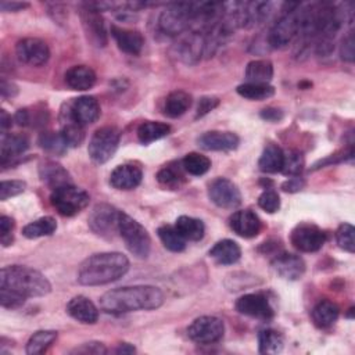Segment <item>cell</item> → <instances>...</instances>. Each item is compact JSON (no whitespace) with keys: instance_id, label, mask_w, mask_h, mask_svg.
Returning a JSON list of instances; mask_svg holds the SVG:
<instances>
[{"instance_id":"obj_1","label":"cell","mask_w":355,"mask_h":355,"mask_svg":"<svg viewBox=\"0 0 355 355\" xmlns=\"http://www.w3.org/2000/svg\"><path fill=\"white\" fill-rule=\"evenodd\" d=\"M164 302V293L148 284L118 287L104 293L100 298V308L111 315H122L133 311H148L159 308Z\"/></svg>"},{"instance_id":"obj_2","label":"cell","mask_w":355,"mask_h":355,"mask_svg":"<svg viewBox=\"0 0 355 355\" xmlns=\"http://www.w3.org/2000/svg\"><path fill=\"white\" fill-rule=\"evenodd\" d=\"M129 270L126 255L115 251L98 252L86 258L78 270V282L83 286H103L121 279Z\"/></svg>"},{"instance_id":"obj_3","label":"cell","mask_w":355,"mask_h":355,"mask_svg":"<svg viewBox=\"0 0 355 355\" xmlns=\"http://www.w3.org/2000/svg\"><path fill=\"white\" fill-rule=\"evenodd\" d=\"M0 287L14 290L25 298L43 297L51 290V284L44 275L24 265L4 266L0 272Z\"/></svg>"},{"instance_id":"obj_4","label":"cell","mask_w":355,"mask_h":355,"mask_svg":"<svg viewBox=\"0 0 355 355\" xmlns=\"http://www.w3.org/2000/svg\"><path fill=\"white\" fill-rule=\"evenodd\" d=\"M118 233L128 250L137 258H147L151 250V239L144 226L125 212H119Z\"/></svg>"},{"instance_id":"obj_5","label":"cell","mask_w":355,"mask_h":355,"mask_svg":"<svg viewBox=\"0 0 355 355\" xmlns=\"http://www.w3.org/2000/svg\"><path fill=\"white\" fill-rule=\"evenodd\" d=\"M194 3H172L159 15V29L169 36L186 33L193 26Z\"/></svg>"},{"instance_id":"obj_6","label":"cell","mask_w":355,"mask_h":355,"mask_svg":"<svg viewBox=\"0 0 355 355\" xmlns=\"http://www.w3.org/2000/svg\"><path fill=\"white\" fill-rule=\"evenodd\" d=\"M287 7L288 8L284 11V14L273 24L269 31L268 43L272 49H284L295 39V36H298L300 4L293 3L287 4Z\"/></svg>"},{"instance_id":"obj_7","label":"cell","mask_w":355,"mask_h":355,"mask_svg":"<svg viewBox=\"0 0 355 355\" xmlns=\"http://www.w3.org/2000/svg\"><path fill=\"white\" fill-rule=\"evenodd\" d=\"M90 196L75 184L62 186L51 191L50 202L62 216H73L85 209L89 204Z\"/></svg>"},{"instance_id":"obj_8","label":"cell","mask_w":355,"mask_h":355,"mask_svg":"<svg viewBox=\"0 0 355 355\" xmlns=\"http://www.w3.org/2000/svg\"><path fill=\"white\" fill-rule=\"evenodd\" d=\"M121 133L115 126H101L90 137L87 153L93 162L104 164L116 151Z\"/></svg>"},{"instance_id":"obj_9","label":"cell","mask_w":355,"mask_h":355,"mask_svg":"<svg viewBox=\"0 0 355 355\" xmlns=\"http://www.w3.org/2000/svg\"><path fill=\"white\" fill-rule=\"evenodd\" d=\"M223 320L211 315H204L194 319L187 329V336L197 344L218 343L223 337Z\"/></svg>"},{"instance_id":"obj_10","label":"cell","mask_w":355,"mask_h":355,"mask_svg":"<svg viewBox=\"0 0 355 355\" xmlns=\"http://www.w3.org/2000/svg\"><path fill=\"white\" fill-rule=\"evenodd\" d=\"M79 14L87 40L96 47H104L107 44V32L100 11L92 3H85Z\"/></svg>"},{"instance_id":"obj_11","label":"cell","mask_w":355,"mask_h":355,"mask_svg":"<svg viewBox=\"0 0 355 355\" xmlns=\"http://www.w3.org/2000/svg\"><path fill=\"white\" fill-rule=\"evenodd\" d=\"M208 197L219 208L233 209L241 204L239 187L226 178H216L208 184Z\"/></svg>"},{"instance_id":"obj_12","label":"cell","mask_w":355,"mask_h":355,"mask_svg":"<svg viewBox=\"0 0 355 355\" xmlns=\"http://www.w3.org/2000/svg\"><path fill=\"white\" fill-rule=\"evenodd\" d=\"M294 248L302 252H315L320 250L326 241L324 232L312 223H300L291 230L290 236Z\"/></svg>"},{"instance_id":"obj_13","label":"cell","mask_w":355,"mask_h":355,"mask_svg":"<svg viewBox=\"0 0 355 355\" xmlns=\"http://www.w3.org/2000/svg\"><path fill=\"white\" fill-rule=\"evenodd\" d=\"M100 104L93 96H80L73 98L68 105L67 111H62L61 115L73 119L82 126L90 125L100 118Z\"/></svg>"},{"instance_id":"obj_14","label":"cell","mask_w":355,"mask_h":355,"mask_svg":"<svg viewBox=\"0 0 355 355\" xmlns=\"http://www.w3.org/2000/svg\"><path fill=\"white\" fill-rule=\"evenodd\" d=\"M119 212L110 204H97L89 215L87 225L98 236H111L118 232Z\"/></svg>"},{"instance_id":"obj_15","label":"cell","mask_w":355,"mask_h":355,"mask_svg":"<svg viewBox=\"0 0 355 355\" xmlns=\"http://www.w3.org/2000/svg\"><path fill=\"white\" fill-rule=\"evenodd\" d=\"M15 53L21 62L31 67H40L50 58L47 43L37 37L21 39L15 46Z\"/></svg>"},{"instance_id":"obj_16","label":"cell","mask_w":355,"mask_h":355,"mask_svg":"<svg viewBox=\"0 0 355 355\" xmlns=\"http://www.w3.org/2000/svg\"><path fill=\"white\" fill-rule=\"evenodd\" d=\"M236 309L241 315H247L251 318L268 320L272 319L275 311L265 294L261 293H251L244 294L236 301Z\"/></svg>"},{"instance_id":"obj_17","label":"cell","mask_w":355,"mask_h":355,"mask_svg":"<svg viewBox=\"0 0 355 355\" xmlns=\"http://www.w3.org/2000/svg\"><path fill=\"white\" fill-rule=\"evenodd\" d=\"M272 268L282 279L298 280L305 273V262L300 255L280 252L272 261Z\"/></svg>"},{"instance_id":"obj_18","label":"cell","mask_w":355,"mask_h":355,"mask_svg":"<svg viewBox=\"0 0 355 355\" xmlns=\"http://www.w3.org/2000/svg\"><path fill=\"white\" fill-rule=\"evenodd\" d=\"M240 139L233 132L209 130L197 139V144L207 151H230L237 148Z\"/></svg>"},{"instance_id":"obj_19","label":"cell","mask_w":355,"mask_h":355,"mask_svg":"<svg viewBox=\"0 0 355 355\" xmlns=\"http://www.w3.org/2000/svg\"><path fill=\"white\" fill-rule=\"evenodd\" d=\"M230 229L244 239H252L259 234L262 223L258 215L251 209H241L236 211L229 218Z\"/></svg>"},{"instance_id":"obj_20","label":"cell","mask_w":355,"mask_h":355,"mask_svg":"<svg viewBox=\"0 0 355 355\" xmlns=\"http://www.w3.org/2000/svg\"><path fill=\"white\" fill-rule=\"evenodd\" d=\"M143 171L135 164L118 165L110 175V184L118 190H132L140 184Z\"/></svg>"},{"instance_id":"obj_21","label":"cell","mask_w":355,"mask_h":355,"mask_svg":"<svg viewBox=\"0 0 355 355\" xmlns=\"http://www.w3.org/2000/svg\"><path fill=\"white\" fill-rule=\"evenodd\" d=\"M204 51H205L204 33L200 31L187 32L186 36H183L178 43V54L187 64L197 62L204 54Z\"/></svg>"},{"instance_id":"obj_22","label":"cell","mask_w":355,"mask_h":355,"mask_svg":"<svg viewBox=\"0 0 355 355\" xmlns=\"http://www.w3.org/2000/svg\"><path fill=\"white\" fill-rule=\"evenodd\" d=\"M111 36L114 37L118 49L126 54L137 55L144 46V37L139 31L111 25Z\"/></svg>"},{"instance_id":"obj_23","label":"cell","mask_w":355,"mask_h":355,"mask_svg":"<svg viewBox=\"0 0 355 355\" xmlns=\"http://www.w3.org/2000/svg\"><path fill=\"white\" fill-rule=\"evenodd\" d=\"M39 176L40 180L49 186L51 190L60 189L62 186H68V184H73L71 175L68 173V171L60 165L55 161H43L39 166Z\"/></svg>"},{"instance_id":"obj_24","label":"cell","mask_w":355,"mask_h":355,"mask_svg":"<svg viewBox=\"0 0 355 355\" xmlns=\"http://www.w3.org/2000/svg\"><path fill=\"white\" fill-rule=\"evenodd\" d=\"M67 312L75 320L86 324H93L98 319L97 306L85 295H76L71 298L67 304Z\"/></svg>"},{"instance_id":"obj_25","label":"cell","mask_w":355,"mask_h":355,"mask_svg":"<svg viewBox=\"0 0 355 355\" xmlns=\"http://www.w3.org/2000/svg\"><path fill=\"white\" fill-rule=\"evenodd\" d=\"M29 147V140L24 135L1 133L0 139V162L4 166L14 158L22 155Z\"/></svg>"},{"instance_id":"obj_26","label":"cell","mask_w":355,"mask_h":355,"mask_svg":"<svg viewBox=\"0 0 355 355\" xmlns=\"http://www.w3.org/2000/svg\"><path fill=\"white\" fill-rule=\"evenodd\" d=\"M65 83L72 90L83 92L89 90L96 83V73L94 71L87 65H73L71 67L65 75H64Z\"/></svg>"},{"instance_id":"obj_27","label":"cell","mask_w":355,"mask_h":355,"mask_svg":"<svg viewBox=\"0 0 355 355\" xmlns=\"http://www.w3.org/2000/svg\"><path fill=\"white\" fill-rule=\"evenodd\" d=\"M209 257L220 265H233L240 259L241 248L236 241L223 239L214 244V247L209 250Z\"/></svg>"},{"instance_id":"obj_28","label":"cell","mask_w":355,"mask_h":355,"mask_svg":"<svg viewBox=\"0 0 355 355\" xmlns=\"http://www.w3.org/2000/svg\"><path fill=\"white\" fill-rule=\"evenodd\" d=\"M312 320L318 327H330L340 315V308L330 300H320L312 309Z\"/></svg>"},{"instance_id":"obj_29","label":"cell","mask_w":355,"mask_h":355,"mask_svg":"<svg viewBox=\"0 0 355 355\" xmlns=\"http://www.w3.org/2000/svg\"><path fill=\"white\" fill-rule=\"evenodd\" d=\"M283 159H284L283 150L277 144L269 143V144L265 146V148H263V151L259 157L258 166L265 173L282 172Z\"/></svg>"},{"instance_id":"obj_30","label":"cell","mask_w":355,"mask_h":355,"mask_svg":"<svg viewBox=\"0 0 355 355\" xmlns=\"http://www.w3.org/2000/svg\"><path fill=\"white\" fill-rule=\"evenodd\" d=\"M157 180L161 186L166 189H171V190L180 189L182 184L186 182L182 162H171L162 166L157 173Z\"/></svg>"},{"instance_id":"obj_31","label":"cell","mask_w":355,"mask_h":355,"mask_svg":"<svg viewBox=\"0 0 355 355\" xmlns=\"http://www.w3.org/2000/svg\"><path fill=\"white\" fill-rule=\"evenodd\" d=\"M191 105V96L184 90L171 92L164 103V112L169 118H178L183 115Z\"/></svg>"},{"instance_id":"obj_32","label":"cell","mask_w":355,"mask_h":355,"mask_svg":"<svg viewBox=\"0 0 355 355\" xmlns=\"http://www.w3.org/2000/svg\"><path fill=\"white\" fill-rule=\"evenodd\" d=\"M175 227L184 240H190V241L201 240L205 233L204 222L198 218H193L187 215L179 216L175 222Z\"/></svg>"},{"instance_id":"obj_33","label":"cell","mask_w":355,"mask_h":355,"mask_svg":"<svg viewBox=\"0 0 355 355\" xmlns=\"http://www.w3.org/2000/svg\"><path fill=\"white\" fill-rule=\"evenodd\" d=\"M171 132V126L158 121H146L140 123L137 128V137L141 144H150L155 140H159L168 136Z\"/></svg>"},{"instance_id":"obj_34","label":"cell","mask_w":355,"mask_h":355,"mask_svg":"<svg viewBox=\"0 0 355 355\" xmlns=\"http://www.w3.org/2000/svg\"><path fill=\"white\" fill-rule=\"evenodd\" d=\"M247 82L269 83L273 76V64L269 60H252L245 67Z\"/></svg>"},{"instance_id":"obj_35","label":"cell","mask_w":355,"mask_h":355,"mask_svg":"<svg viewBox=\"0 0 355 355\" xmlns=\"http://www.w3.org/2000/svg\"><path fill=\"white\" fill-rule=\"evenodd\" d=\"M55 338H57L55 330H37L29 337L25 351L28 355L43 354L55 341Z\"/></svg>"},{"instance_id":"obj_36","label":"cell","mask_w":355,"mask_h":355,"mask_svg":"<svg viewBox=\"0 0 355 355\" xmlns=\"http://www.w3.org/2000/svg\"><path fill=\"white\" fill-rule=\"evenodd\" d=\"M61 136L67 147H79L85 140L83 126L73 119L61 115Z\"/></svg>"},{"instance_id":"obj_37","label":"cell","mask_w":355,"mask_h":355,"mask_svg":"<svg viewBox=\"0 0 355 355\" xmlns=\"http://www.w3.org/2000/svg\"><path fill=\"white\" fill-rule=\"evenodd\" d=\"M55 229H57L55 219L51 216H43V218H39V219L28 223L26 226H24L22 234L26 239H39V237L53 234L55 232Z\"/></svg>"},{"instance_id":"obj_38","label":"cell","mask_w":355,"mask_h":355,"mask_svg":"<svg viewBox=\"0 0 355 355\" xmlns=\"http://www.w3.org/2000/svg\"><path fill=\"white\" fill-rule=\"evenodd\" d=\"M237 93L248 100H266L275 94V87L269 83L245 82L237 86Z\"/></svg>"},{"instance_id":"obj_39","label":"cell","mask_w":355,"mask_h":355,"mask_svg":"<svg viewBox=\"0 0 355 355\" xmlns=\"http://www.w3.org/2000/svg\"><path fill=\"white\" fill-rule=\"evenodd\" d=\"M283 336L273 329H263L258 333V347L261 354H279L283 349Z\"/></svg>"},{"instance_id":"obj_40","label":"cell","mask_w":355,"mask_h":355,"mask_svg":"<svg viewBox=\"0 0 355 355\" xmlns=\"http://www.w3.org/2000/svg\"><path fill=\"white\" fill-rule=\"evenodd\" d=\"M157 233L166 250L173 252H180L186 248V240L180 236V233L176 230L175 226L162 225L158 227Z\"/></svg>"},{"instance_id":"obj_41","label":"cell","mask_w":355,"mask_h":355,"mask_svg":"<svg viewBox=\"0 0 355 355\" xmlns=\"http://www.w3.org/2000/svg\"><path fill=\"white\" fill-rule=\"evenodd\" d=\"M180 162L184 172L193 176H201L207 173L211 168V159L200 153H189Z\"/></svg>"},{"instance_id":"obj_42","label":"cell","mask_w":355,"mask_h":355,"mask_svg":"<svg viewBox=\"0 0 355 355\" xmlns=\"http://www.w3.org/2000/svg\"><path fill=\"white\" fill-rule=\"evenodd\" d=\"M39 146L50 153V154H54V155H62L65 151H67V144L61 136V133H55V132H51V130H46V132H42L39 135Z\"/></svg>"},{"instance_id":"obj_43","label":"cell","mask_w":355,"mask_h":355,"mask_svg":"<svg viewBox=\"0 0 355 355\" xmlns=\"http://www.w3.org/2000/svg\"><path fill=\"white\" fill-rule=\"evenodd\" d=\"M304 165H305L304 155L297 150H290L284 153L282 172L288 176H300V173L304 169Z\"/></svg>"},{"instance_id":"obj_44","label":"cell","mask_w":355,"mask_h":355,"mask_svg":"<svg viewBox=\"0 0 355 355\" xmlns=\"http://www.w3.org/2000/svg\"><path fill=\"white\" fill-rule=\"evenodd\" d=\"M336 240L340 248L354 254L355 252V229L351 223H343L336 232Z\"/></svg>"},{"instance_id":"obj_45","label":"cell","mask_w":355,"mask_h":355,"mask_svg":"<svg viewBox=\"0 0 355 355\" xmlns=\"http://www.w3.org/2000/svg\"><path fill=\"white\" fill-rule=\"evenodd\" d=\"M258 205L265 212L273 214V212L279 211V208H280V197L275 190L268 189V190L262 191L261 196L258 197Z\"/></svg>"},{"instance_id":"obj_46","label":"cell","mask_w":355,"mask_h":355,"mask_svg":"<svg viewBox=\"0 0 355 355\" xmlns=\"http://www.w3.org/2000/svg\"><path fill=\"white\" fill-rule=\"evenodd\" d=\"M25 297L21 295L19 293L6 288V287H0V302L4 308L7 309H17L19 306L24 305L25 302Z\"/></svg>"},{"instance_id":"obj_47","label":"cell","mask_w":355,"mask_h":355,"mask_svg":"<svg viewBox=\"0 0 355 355\" xmlns=\"http://www.w3.org/2000/svg\"><path fill=\"white\" fill-rule=\"evenodd\" d=\"M26 187V183L24 180H3L0 183V200L6 201L10 197L21 194Z\"/></svg>"},{"instance_id":"obj_48","label":"cell","mask_w":355,"mask_h":355,"mask_svg":"<svg viewBox=\"0 0 355 355\" xmlns=\"http://www.w3.org/2000/svg\"><path fill=\"white\" fill-rule=\"evenodd\" d=\"M14 219L6 215L0 218V241L4 247L12 243V230H14Z\"/></svg>"},{"instance_id":"obj_49","label":"cell","mask_w":355,"mask_h":355,"mask_svg":"<svg viewBox=\"0 0 355 355\" xmlns=\"http://www.w3.org/2000/svg\"><path fill=\"white\" fill-rule=\"evenodd\" d=\"M340 55L344 61L352 62L355 58V40H354V33L349 32L343 40L340 46Z\"/></svg>"},{"instance_id":"obj_50","label":"cell","mask_w":355,"mask_h":355,"mask_svg":"<svg viewBox=\"0 0 355 355\" xmlns=\"http://www.w3.org/2000/svg\"><path fill=\"white\" fill-rule=\"evenodd\" d=\"M219 104V98L214 97V96H204L198 100L197 104V112H196V118H201L204 115H207L208 112H211L212 110H215Z\"/></svg>"},{"instance_id":"obj_51","label":"cell","mask_w":355,"mask_h":355,"mask_svg":"<svg viewBox=\"0 0 355 355\" xmlns=\"http://www.w3.org/2000/svg\"><path fill=\"white\" fill-rule=\"evenodd\" d=\"M107 348L104 347L103 343L98 341H89V343H83L80 347H76L75 349H72V354H94V355H101L105 354Z\"/></svg>"},{"instance_id":"obj_52","label":"cell","mask_w":355,"mask_h":355,"mask_svg":"<svg viewBox=\"0 0 355 355\" xmlns=\"http://www.w3.org/2000/svg\"><path fill=\"white\" fill-rule=\"evenodd\" d=\"M304 186H305V182L302 180V178L291 176V178H288V180H286L282 184V189L288 193H295V191H300Z\"/></svg>"},{"instance_id":"obj_53","label":"cell","mask_w":355,"mask_h":355,"mask_svg":"<svg viewBox=\"0 0 355 355\" xmlns=\"http://www.w3.org/2000/svg\"><path fill=\"white\" fill-rule=\"evenodd\" d=\"M0 93L3 97L8 98V97H15L18 94V86L7 79H1L0 80Z\"/></svg>"},{"instance_id":"obj_54","label":"cell","mask_w":355,"mask_h":355,"mask_svg":"<svg viewBox=\"0 0 355 355\" xmlns=\"http://www.w3.org/2000/svg\"><path fill=\"white\" fill-rule=\"evenodd\" d=\"M261 118L269 122H277L283 118V111L275 107H268L261 111Z\"/></svg>"},{"instance_id":"obj_55","label":"cell","mask_w":355,"mask_h":355,"mask_svg":"<svg viewBox=\"0 0 355 355\" xmlns=\"http://www.w3.org/2000/svg\"><path fill=\"white\" fill-rule=\"evenodd\" d=\"M29 4L28 3H18V1H1L0 3V8L1 11H6V12H15V11H21L24 8H26Z\"/></svg>"},{"instance_id":"obj_56","label":"cell","mask_w":355,"mask_h":355,"mask_svg":"<svg viewBox=\"0 0 355 355\" xmlns=\"http://www.w3.org/2000/svg\"><path fill=\"white\" fill-rule=\"evenodd\" d=\"M14 121L19 125V126H29V110L28 108H21L15 112L14 115Z\"/></svg>"},{"instance_id":"obj_57","label":"cell","mask_w":355,"mask_h":355,"mask_svg":"<svg viewBox=\"0 0 355 355\" xmlns=\"http://www.w3.org/2000/svg\"><path fill=\"white\" fill-rule=\"evenodd\" d=\"M11 125H12L11 115L6 110H0V128H1V130H7L8 128H11Z\"/></svg>"},{"instance_id":"obj_58","label":"cell","mask_w":355,"mask_h":355,"mask_svg":"<svg viewBox=\"0 0 355 355\" xmlns=\"http://www.w3.org/2000/svg\"><path fill=\"white\" fill-rule=\"evenodd\" d=\"M136 351V348L133 345H130L129 343H121L119 347L115 349L116 354H133Z\"/></svg>"}]
</instances>
